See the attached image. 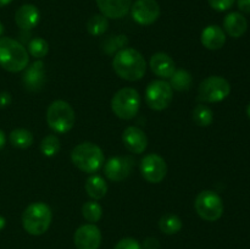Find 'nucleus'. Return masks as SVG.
<instances>
[{
	"mask_svg": "<svg viewBox=\"0 0 250 249\" xmlns=\"http://www.w3.org/2000/svg\"><path fill=\"white\" fill-rule=\"evenodd\" d=\"M238 9L244 14H250V0H237Z\"/></svg>",
	"mask_w": 250,
	"mask_h": 249,
	"instance_id": "obj_34",
	"label": "nucleus"
},
{
	"mask_svg": "<svg viewBox=\"0 0 250 249\" xmlns=\"http://www.w3.org/2000/svg\"><path fill=\"white\" fill-rule=\"evenodd\" d=\"M22 82L29 92H39L45 83V66L42 60H37L31 66L24 68Z\"/></svg>",
	"mask_w": 250,
	"mask_h": 249,
	"instance_id": "obj_14",
	"label": "nucleus"
},
{
	"mask_svg": "<svg viewBox=\"0 0 250 249\" xmlns=\"http://www.w3.org/2000/svg\"><path fill=\"white\" fill-rule=\"evenodd\" d=\"M197 214L205 221H217L224 214V202L214 190H203L195 198Z\"/></svg>",
	"mask_w": 250,
	"mask_h": 249,
	"instance_id": "obj_8",
	"label": "nucleus"
},
{
	"mask_svg": "<svg viewBox=\"0 0 250 249\" xmlns=\"http://www.w3.org/2000/svg\"><path fill=\"white\" fill-rule=\"evenodd\" d=\"M60 139L55 134H49L44 137L43 141L41 142V151L44 156H48V158L55 156L60 151Z\"/></svg>",
	"mask_w": 250,
	"mask_h": 249,
	"instance_id": "obj_27",
	"label": "nucleus"
},
{
	"mask_svg": "<svg viewBox=\"0 0 250 249\" xmlns=\"http://www.w3.org/2000/svg\"><path fill=\"white\" fill-rule=\"evenodd\" d=\"M5 225H6V220H5L4 216H1V215H0V231L4 228Z\"/></svg>",
	"mask_w": 250,
	"mask_h": 249,
	"instance_id": "obj_36",
	"label": "nucleus"
},
{
	"mask_svg": "<svg viewBox=\"0 0 250 249\" xmlns=\"http://www.w3.org/2000/svg\"><path fill=\"white\" fill-rule=\"evenodd\" d=\"M27 49L16 39L0 37V66L9 72H20L28 66Z\"/></svg>",
	"mask_w": 250,
	"mask_h": 249,
	"instance_id": "obj_2",
	"label": "nucleus"
},
{
	"mask_svg": "<svg viewBox=\"0 0 250 249\" xmlns=\"http://www.w3.org/2000/svg\"><path fill=\"white\" fill-rule=\"evenodd\" d=\"M11 104V95L9 92H0V107H6Z\"/></svg>",
	"mask_w": 250,
	"mask_h": 249,
	"instance_id": "obj_32",
	"label": "nucleus"
},
{
	"mask_svg": "<svg viewBox=\"0 0 250 249\" xmlns=\"http://www.w3.org/2000/svg\"><path fill=\"white\" fill-rule=\"evenodd\" d=\"M129 11L132 19L141 26H150L160 16V6L156 0H136Z\"/></svg>",
	"mask_w": 250,
	"mask_h": 249,
	"instance_id": "obj_11",
	"label": "nucleus"
},
{
	"mask_svg": "<svg viewBox=\"0 0 250 249\" xmlns=\"http://www.w3.org/2000/svg\"><path fill=\"white\" fill-rule=\"evenodd\" d=\"M224 28L232 38H241L248 29V21L241 12H229L224 19Z\"/></svg>",
	"mask_w": 250,
	"mask_h": 249,
	"instance_id": "obj_20",
	"label": "nucleus"
},
{
	"mask_svg": "<svg viewBox=\"0 0 250 249\" xmlns=\"http://www.w3.org/2000/svg\"><path fill=\"white\" fill-rule=\"evenodd\" d=\"M150 68L158 77L170 78L175 73L176 65L170 55L166 53H156L150 59Z\"/></svg>",
	"mask_w": 250,
	"mask_h": 249,
	"instance_id": "obj_19",
	"label": "nucleus"
},
{
	"mask_svg": "<svg viewBox=\"0 0 250 249\" xmlns=\"http://www.w3.org/2000/svg\"><path fill=\"white\" fill-rule=\"evenodd\" d=\"M173 98V89L166 81L156 80L149 83L146 90V102L150 109L161 111L168 107Z\"/></svg>",
	"mask_w": 250,
	"mask_h": 249,
	"instance_id": "obj_9",
	"label": "nucleus"
},
{
	"mask_svg": "<svg viewBox=\"0 0 250 249\" xmlns=\"http://www.w3.org/2000/svg\"><path fill=\"white\" fill-rule=\"evenodd\" d=\"M193 120H194L195 124L200 127H208L211 124L212 120H214V114H212V110L210 109L207 105L199 104L194 107L192 112Z\"/></svg>",
	"mask_w": 250,
	"mask_h": 249,
	"instance_id": "obj_26",
	"label": "nucleus"
},
{
	"mask_svg": "<svg viewBox=\"0 0 250 249\" xmlns=\"http://www.w3.org/2000/svg\"><path fill=\"white\" fill-rule=\"evenodd\" d=\"M231 93L229 82L220 76H210L200 83L198 88V99L204 103H220Z\"/></svg>",
	"mask_w": 250,
	"mask_h": 249,
	"instance_id": "obj_7",
	"label": "nucleus"
},
{
	"mask_svg": "<svg viewBox=\"0 0 250 249\" xmlns=\"http://www.w3.org/2000/svg\"><path fill=\"white\" fill-rule=\"evenodd\" d=\"M28 51L33 58L42 59L48 54L49 45L45 39L43 38H33L28 43Z\"/></svg>",
	"mask_w": 250,
	"mask_h": 249,
	"instance_id": "obj_29",
	"label": "nucleus"
},
{
	"mask_svg": "<svg viewBox=\"0 0 250 249\" xmlns=\"http://www.w3.org/2000/svg\"><path fill=\"white\" fill-rule=\"evenodd\" d=\"M5 144H6V136H5V133L2 129H0V150L4 148Z\"/></svg>",
	"mask_w": 250,
	"mask_h": 249,
	"instance_id": "obj_35",
	"label": "nucleus"
},
{
	"mask_svg": "<svg viewBox=\"0 0 250 249\" xmlns=\"http://www.w3.org/2000/svg\"><path fill=\"white\" fill-rule=\"evenodd\" d=\"M46 122L55 133H66L75 126V111L67 102L55 100L46 110Z\"/></svg>",
	"mask_w": 250,
	"mask_h": 249,
	"instance_id": "obj_5",
	"label": "nucleus"
},
{
	"mask_svg": "<svg viewBox=\"0 0 250 249\" xmlns=\"http://www.w3.org/2000/svg\"><path fill=\"white\" fill-rule=\"evenodd\" d=\"M85 192L90 198L99 200L105 197L107 192V185L102 176L92 175L85 181Z\"/></svg>",
	"mask_w": 250,
	"mask_h": 249,
	"instance_id": "obj_21",
	"label": "nucleus"
},
{
	"mask_svg": "<svg viewBox=\"0 0 250 249\" xmlns=\"http://www.w3.org/2000/svg\"><path fill=\"white\" fill-rule=\"evenodd\" d=\"M102 15L106 19H122L129 12L132 0H95Z\"/></svg>",
	"mask_w": 250,
	"mask_h": 249,
	"instance_id": "obj_16",
	"label": "nucleus"
},
{
	"mask_svg": "<svg viewBox=\"0 0 250 249\" xmlns=\"http://www.w3.org/2000/svg\"><path fill=\"white\" fill-rule=\"evenodd\" d=\"M109 28V22L104 15H93L87 22V29L92 36L98 37L104 34Z\"/></svg>",
	"mask_w": 250,
	"mask_h": 249,
	"instance_id": "obj_25",
	"label": "nucleus"
},
{
	"mask_svg": "<svg viewBox=\"0 0 250 249\" xmlns=\"http://www.w3.org/2000/svg\"><path fill=\"white\" fill-rule=\"evenodd\" d=\"M209 5L216 11H227L233 6L236 0H208Z\"/></svg>",
	"mask_w": 250,
	"mask_h": 249,
	"instance_id": "obj_30",
	"label": "nucleus"
},
{
	"mask_svg": "<svg viewBox=\"0 0 250 249\" xmlns=\"http://www.w3.org/2000/svg\"><path fill=\"white\" fill-rule=\"evenodd\" d=\"M2 33H4V26H2V23L0 22V37L2 36Z\"/></svg>",
	"mask_w": 250,
	"mask_h": 249,
	"instance_id": "obj_38",
	"label": "nucleus"
},
{
	"mask_svg": "<svg viewBox=\"0 0 250 249\" xmlns=\"http://www.w3.org/2000/svg\"><path fill=\"white\" fill-rule=\"evenodd\" d=\"M144 248L146 249H159V241L153 237H149L144 242Z\"/></svg>",
	"mask_w": 250,
	"mask_h": 249,
	"instance_id": "obj_33",
	"label": "nucleus"
},
{
	"mask_svg": "<svg viewBox=\"0 0 250 249\" xmlns=\"http://www.w3.org/2000/svg\"><path fill=\"white\" fill-rule=\"evenodd\" d=\"M114 249H142V247L138 243V241L131 238V237H127V238H124L120 242H117Z\"/></svg>",
	"mask_w": 250,
	"mask_h": 249,
	"instance_id": "obj_31",
	"label": "nucleus"
},
{
	"mask_svg": "<svg viewBox=\"0 0 250 249\" xmlns=\"http://www.w3.org/2000/svg\"><path fill=\"white\" fill-rule=\"evenodd\" d=\"M41 20V12H39L38 7L33 4H24L17 9L16 14H15V22L17 26L21 29H28L34 28L37 24L39 23Z\"/></svg>",
	"mask_w": 250,
	"mask_h": 249,
	"instance_id": "obj_17",
	"label": "nucleus"
},
{
	"mask_svg": "<svg viewBox=\"0 0 250 249\" xmlns=\"http://www.w3.org/2000/svg\"><path fill=\"white\" fill-rule=\"evenodd\" d=\"M12 0H0V7H4L6 5H9Z\"/></svg>",
	"mask_w": 250,
	"mask_h": 249,
	"instance_id": "obj_37",
	"label": "nucleus"
},
{
	"mask_svg": "<svg viewBox=\"0 0 250 249\" xmlns=\"http://www.w3.org/2000/svg\"><path fill=\"white\" fill-rule=\"evenodd\" d=\"M192 75L187 70H183V68L175 71V73L170 77L171 88L177 90V92H186V90H188L190 85H192Z\"/></svg>",
	"mask_w": 250,
	"mask_h": 249,
	"instance_id": "obj_23",
	"label": "nucleus"
},
{
	"mask_svg": "<svg viewBox=\"0 0 250 249\" xmlns=\"http://www.w3.org/2000/svg\"><path fill=\"white\" fill-rule=\"evenodd\" d=\"M53 219L50 207L43 202L32 203L22 214V225L27 233L41 236L48 231Z\"/></svg>",
	"mask_w": 250,
	"mask_h": 249,
	"instance_id": "obj_3",
	"label": "nucleus"
},
{
	"mask_svg": "<svg viewBox=\"0 0 250 249\" xmlns=\"http://www.w3.org/2000/svg\"><path fill=\"white\" fill-rule=\"evenodd\" d=\"M247 115H248V117L250 119V103H249L248 107H247Z\"/></svg>",
	"mask_w": 250,
	"mask_h": 249,
	"instance_id": "obj_39",
	"label": "nucleus"
},
{
	"mask_svg": "<svg viewBox=\"0 0 250 249\" xmlns=\"http://www.w3.org/2000/svg\"><path fill=\"white\" fill-rule=\"evenodd\" d=\"M73 242L77 249H99L102 232L94 224L82 225L76 229Z\"/></svg>",
	"mask_w": 250,
	"mask_h": 249,
	"instance_id": "obj_12",
	"label": "nucleus"
},
{
	"mask_svg": "<svg viewBox=\"0 0 250 249\" xmlns=\"http://www.w3.org/2000/svg\"><path fill=\"white\" fill-rule=\"evenodd\" d=\"M122 142L125 146L133 154H142L148 146V138L144 131L139 127L129 126L122 133Z\"/></svg>",
	"mask_w": 250,
	"mask_h": 249,
	"instance_id": "obj_15",
	"label": "nucleus"
},
{
	"mask_svg": "<svg viewBox=\"0 0 250 249\" xmlns=\"http://www.w3.org/2000/svg\"><path fill=\"white\" fill-rule=\"evenodd\" d=\"M112 67L122 80L134 82L141 80L146 71L144 56L133 48H124L115 55Z\"/></svg>",
	"mask_w": 250,
	"mask_h": 249,
	"instance_id": "obj_1",
	"label": "nucleus"
},
{
	"mask_svg": "<svg viewBox=\"0 0 250 249\" xmlns=\"http://www.w3.org/2000/svg\"><path fill=\"white\" fill-rule=\"evenodd\" d=\"M141 107V95L134 88H122L115 93L111 99V109L117 117L132 120L138 114Z\"/></svg>",
	"mask_w": 250,
	"mask_h": 249,
	"instance_id": "obj_6",
	"label": "nucleus"
},
{
	"mask_svg": "<svg viewBox=\"0 0 250 249\" xmlns=\"http://www.w3.org/2000/svg\"><path fill=\"white\" fill-rule=\"evenodd\" d=\"M141 173L148 182L160 183L167 173V165L158 154H148L141 160Z\"/></svg>",
	"mask_w": 250,
	"mask_h": 249,
	"instance_id": "obj_10",
	"label": "nucleus"
},
{
	"mask_svg": "<svg viewBox=\"0 0 250 249\" xmlns=\"http://www.w3.org/2000/svg\"><path fill=\"white\" fill-rule=\"evenodd\" d=\"M82 215L90 224H95L103 216V209L97 202H85L82 207Z\"/></svg>",
	"mask_w": 250,
	"mask_h": 249,
	"instance_id": "obj_28",
	"label": "nucleus"
},
{
	"mask_svg": "<svg viewBox=\"0 0 250 249\" xmlns=\"http://www.w3.org/2000/svg\"><path fill=\"white\" fill-rule=\"evenodd\" d=\"M9 141L12 146L20 149H27L33 144V134L26 128H16L9 134Z\"/></svg>",
	"mask_w": 250,
	"mask_h": 249,
	"instance_id": "obj_22",
	"label": "nucleus"
},
{
	"mask_svg": "<svg viewBox=\"0 0 250 249\" xmlns=\"http://www.w3.org/2000/svg\"><path fill=\"white\" fill-rule=\"evenodd\" d=\"M73 165L85 173H95L104 164V153L97 144L84 142L73 148L71 151Z\"/></svg>",
	"mask_w": 250,
	"mask_h": 249,
	"instance_id": "obj_4",
	"label": "nucleus"
},
{
	"mask_svg": "<svg viewBox=\"0 0 250 249\" xmlns=\"http://www.w3.org/2000/svg\"><path fill=\"white\" fill-rule=\"evenodd\" d=\"M133 164L134 160L131 156H115L109 159L104 166L105 176L110 181L121 182L129 176Z\"/></svg>",
	"mask_w": 250,
	"mask_h": 249,
	"instance_id": "obj_13",
	"label": "nucleus"
},
{
	"mask_svg": "<svg viewBox=\"0 0 250 249\" xmlns=\"http://www.w3.org/2000/svg\"><path fill=\"white\" fill-rule=\"evenodd\" d=\"M183 224L182 220L173 214H166L159 221V227L160 231L165 234H175L181 231Z\"/></svg>",
	"mask_w": 250,
	"mask_h": 249,
	"instance_id": "obj_24",
	"label": "nucleus"
},
{
	"mask_svg": "<svg viewBox=\"0 0 250 249\" xmlns=\"http://www.w3.org/2000/svg\"><path fill=\"white\" fill-rule=\"evenodd\" d=\"M200 41L203 45L209 50H219L226 43V33L221 27L210 24L203 29Z\"/></svg>",
	"mask_w": 250,
	"mask_h": 249,
	"instance_id": "obj_18",
	"label": "nucleus"
}]
</instances>
